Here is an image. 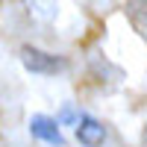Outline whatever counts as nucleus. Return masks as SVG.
Wrapping results in <instances>:
<instances>
[{
    "mask_svg": "<svg viewBox=\"0 0 147 147\" xmlns=\"http://www.w3.org/2000/svg\"><path fill=\"white\" fill-rule=\"evenodd\" d=\"M21 62L27 71L32 74H44V77H53V74L59 71H65L68 62L62 56H53V53H47V50H38V47H32V44H24L21 47Z\"/></svg>",
    "mask_w": 147,
    "mask_h": 147,
    "instance_id": "1",
    "label": "nucleus"
},
{
    "mask_svg": "<svg viewBox=\"0 0 147 147\" xmlns=\"http://www.w3.org/2000/svg\"><path fill=\"white\" fill-rule=\"evenodd\" d=\"M30 132H32V138H41V141L53 144V147H65V138H62V132H59V121L47 118V115H32Z\"/></svg>",
    "mask_w": 147,
    "mask_h": 147,
    "instance_id": "2",
    "label": "nucleus"
},
{
    "mask_svg": "<svg viewBox=\"0 0 147 147\" xmlns=\"http://www.w3.org/2000/svg\"><path fill=\"white\" fill-rule=\"evenodd\" d=\"M77 141H80L82 147H103V141H106V127L100 124V121L82 115V118L77 121Z\"/></svg>",
    "mask_w": 147,
    "mask_h": 147,
    "instance_id": "3",
    "label": "nucleus"
},
{
    "mask_svg": "<svg viewBox=\"0 0 147 147\" xmlns=\"http://www.w3.org/2000/svg\"><path fill=\"white\" fill-rule=\"evenodd\" d=\"M127 15L138 30L147 32V0H127Z\"/></svg>",
    "mask_w": 147,
    "mask_h": 147,
    "instance_id": "4",
    "label": "nucleus"
},
{
    "mask_svg": "<svg viewBox=\"0 0 147 147\" xmlns=\"http://www.w3.org/2000/svg\"><path fill=\"white\" fill-rule=\"evenodd\" d=\"M56 0H30V12L35 18H41V21H50L56 15Z\"/></svg>",
    "mask_w": 147,
    "mask_h": 147,
    "instance_id": "5",
    "label": "nucleus"
},
{
    "mask_svg": "<svg viewBox=\"0 0 147 147\" xmlns=\"http://www.w3.org/2000/svg\"><path fill=\"white\" fill-rule=\"evenodd\" d=\"M80 118H82V115H80ZM80 118H77V112H74V109H71V106L65 109V112H62V115H59V121H80Z\"/></svg>",
    "mask_w": 147,
    "mask_h": 147,
    "instance_id": "6",
    "label": "nucleus"
}]
</instances>
